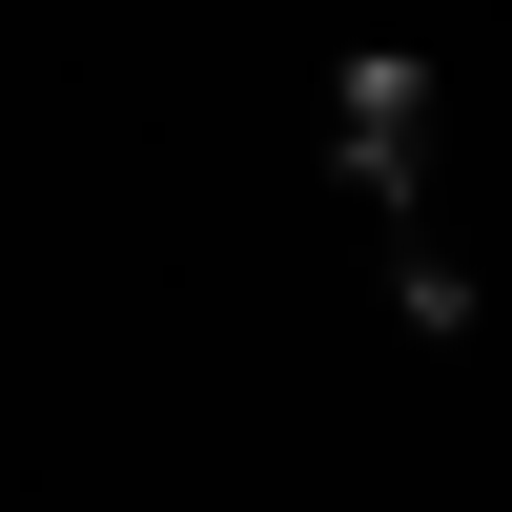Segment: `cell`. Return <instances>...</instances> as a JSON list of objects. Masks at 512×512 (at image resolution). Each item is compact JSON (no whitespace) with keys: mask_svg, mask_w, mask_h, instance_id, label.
I'll return each instance as SVG.
<instances>
[{"mask_svg":"<svg viewBox=\"0 0 512 512\" xmlns=\"http://www.w3.org/2000/svg\"><path fill=\"white\" fill-rule=\"evenodd\" d=\"M328 144H349L369 205H410V164H431V62H349L328 82Z\"/></svg>","mask_w":512,"mask_h":512,"instance_id":"cell-1","label":"cell"},{"mask_svg":"<svg viewBox=\"0 0 512 512\" xmlns=\"http://www.w3.org/2000/svg\"><path fill=\"white\" fill-rule=\"evenodd\" d=\"M390 328L451 349V328H472V267H451V246H390Z\"/></svg>","mask_w":512,"mask_h":512,"instance_id":"cell-2","label":"cell"}]
</instances>
